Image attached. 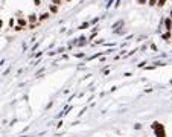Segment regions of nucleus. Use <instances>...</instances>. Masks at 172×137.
Segmentation results:
<instances>
[{
  "mask_svg": "<svg viewBox=\"0 0 172 137\" xmlns=\"http://www.w3.org/2000/svg\"><path fill=\"white\" fill-rule=\"evenodd\" d=\"M152 128L155 131V137H166V132H165V126L158 122H154L152 123Z\"/></svg>",
  "mask_w": 172,
  "mask_h": 137,
  "instance_id": "obj_1",
  "label": "nucleus"
},
{
  "mask_svg": "<svg viewBox=\"0 0 172 137\" xmlns=\"http://www.w3.org/2000/svg\"><path fill=\"white\" fill-rule=\"evenodd\" d=\"M29 22H31V24H37V22H38V17H37L35 14H31V15H29Z\"/></svg>",
  "mask_w": 172,
  "mask_h": 137,
  "instance_id": "obj_2",
  "label": "nucleus"
},
{
  "mask_svg": "<svg viewBox=\"0 0 172 137\" xmlns=\"http://www.w3.org/2000/svg\"><path fill=\"white\" fill-rule=\"evenodd\" d=\"M49 17H50V14H49V12H44V14H41V15H40L38 22H44V20H47Z\"/></svg>",
  "mask_w": 172,
  "mask_h": 137,
  "instance_id": "obj_3",
  "label": "nucleus"
},
{
  "mask_svg": "<svg viewBox=\"0 0 172 137\" xmlns=\"http://www.w3.org/2000/svg\"><path fill=\"white\" fill-rule=\"evenodd\" d=\"M165 24H166V29H167V31H171V29H172V22H171V18H166Z\"/></svg>",
  "mask_w": 172,
  "mask_h": 137,
  "instance_id": "obj_4",
  "label": "nucleus"
},
{
  "mask_svg": "<svg viewBox=\"0 0 172 137\" xmlns=\"http://www.w3.org/2000/svg\"><path fill=\"white\" fill-rule=\"evenodd\" d=\"M49 9H50V12L56 14V12H58V6H56V5H50V6H49Z\"/></svg>",
  "mask_w": 172,
  "mask_h": 137,
  "instance_id": "obj_5",
  "label": "nucleus"
},
{
  "mask_svg": "<svg viewBox=\"0 0 172 137\" xmlns=\"http://www.w3.org/2000/svg\"><path fill=\"white\" fill-rule=\"evenodd\" d=\"M17 23H18V26H26V20H24V18H18V22H17Z\"/></svg>",
  "mask_w": 172,
  "mask_h": 137,
  "instance_id": "obj_6",
  "label": "nucleus"
},
{
  "mask_svg": "<svg viewBox=\"0 0 172 137\" xmlns=\"http://www.w3.org/2000/svg\"><path fill=\"white\" fill-rule=\"evenodd\" d=\"M165 2H166V0H157V5L158 6H163V5H165Z\"/></svg>",
  "mask_w": 172,
  "mask_h": 137,
  "instance_id": "obj_7",
  "label": "nucleus"
},
{
  "mask_svg": "<svg viewBox=\"0 0 172 137\" xmlns=\"http://www.w3.org/2000/svg\"><path fill=\"white\" fill-rule=\"evenodd\" d=\"M33 5H37V6H40V5H41V0H33Z\"/></svg>",
  "mask_w": 172,
  "mask_h": 137,
  "instance_id": "obj_8",
  "label": "nucleus"
},
{
  "mask_svg": "<svg viewBox=\"0 0 172 137\" xmlns=\"http://www.w3.org/2000/svg\"><path fill=\"white\" fill-rule=\"evenodd\" d=\"M149 5H151V6H154V5H157V0H149Z\"/></svg>",
  "mask_w": 172,
  "mask_h": 137,
  "instance_id": "obj_9",
  "label": "nucleus"
},
{
  "mask_svg": "<svg viewBox=\"0 0 172 137\" xmlns=\"http://www.w3.org/2000/svg\"><path fill=\"white\" fill-rule=\"evenodd\" d=\"M52 2H53V3H55V5H56V6H58V5H61V3H62V2H61V0H52Z\"/></svg>",
  "mask_w": 172,
  "mask_h": 137,
  "instance_id": "obj_10",
  "label": "nucleus"
},
{
  "mask_svg": "<svg viewBox=\"0 0 172 137\" xmlns=\"http://www.w3.org/2000/svg\"><path fill=\"white\" fill-rule=\"evenodd\" d=\"M89 27V23H84V24H81V29H87Z\"/></svg>",
  "mask_w": 172,
  "mask_h": 137,
  "instance_id": "obj_11",
  "label": "nucleus"
},
{
  "mask_svg": "<svg viewBox=\"0 0 172 137\" xmlns=\"http://www.w3.org/2000/svg\"><path fill=\"white\" fill-rule=\"evenodd\" d=\"M163 38H165V40H169L171 35H169V34H163Z\"/></svg>",
  "mask_w": 172,
  "mask_h": 137,
  "instance_id": "obj_12",
  "label": "nucleus"
},
{
  "mask_svg": "<svg viewBox=\"0 0 172 137\" xmlns=\"http://www.w3.org/2000/svg\"><path fill=\"white\" fill-rule=\"evenodd\" d=\"M14 29H15V31H17V32H18V31H22V29H23V27H22V26H18V24H17V26H15Z\"/></svg>",
  "mask_w": 172,
  "mask_h": 137,
  "instance_id": "obj_13",
  "label": "nucleus"
},
{
  "mask_svg": "<svg viewBox=\"0 0 172 137\" xmlns=\"http://www.w3.org/2000/svg\"><path fill=\"white\" fill-rule=\"evenodd\" d=\"M137 2H139L140 5H145V3H146V0H137Z\"/></svg>",
  "mask_w": 172,
  "mask_h": 137,
  "instance_id": "obj_14",
  "label": "nucleus"
},
{
  "mask_svg": "<svg viewBox=\"0 0 172 137\" xmlns=\"http://www.w3.org/2000/svg\"><path fill=\"white\" fill-rule=\"evenodd\" d=\"M3 27V22H2V20H0V29H2Z\"/></svg>",
  "mask_w": 172,
  "mask_h": 137,
  "instance_id": "obj_15",
  "label": "nucleus"
},
{
  "mask_svg": "<svg viewBox=\"0 0 172 137\" xmlns=\"http://www.w3.org/2000/svg\"><path fill=\"white\" fill-rule=\"evenodd\" d=\"M171 18H172V11H171Z\"/></svg>",
  "mask_w": 172,
  "mask_h": 137,
  "instance_id": "obj_16",
  "label": "nucleus"
},
{
  "mask_svg": "<svg viewBox=\"0 0 172 137\" xmlns=\"http://www.w3.org/2000/svg\"><path fill=\"white\" fill-rule=\"evenodd\" d=\"M66 2H70V0H66Z\"/></svg>",
  "mask_w": 172,
  "mask_h": 137,
  "instance_id": "obj_17",
  "label": "nucleus"
}]
</instances>
